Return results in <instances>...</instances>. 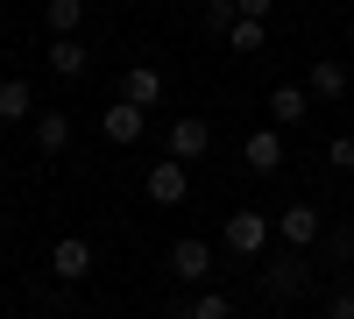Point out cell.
I'll return each instance as SVG.
<instances>
[{"instance_id":"obj_13","label":"cell","mask_w":354,"mask_h":319,"mask_svg":"<svg viewBox=\"0 0 354 319\" xmlns=\"http://www.w3.org/2000/svg\"><path fill=\"white\" fill-rule=\"evenodd\" d=\"M36 113V93H28V78H0V128H15Z\"/></svg>"},{"instance_id":"obj_19","label":"cell","mask_w":354,"mask_h":319,"mask_svg":"<svg viewBox=\"0 0 354 319\" xmlns=\"http://www.w3.org/2000/svg\"><path fill=\"white\" fill-rule=\"evenodd\" d=\"M234 21H241V8H234V0H205V28H213V36H227Z\"/></svg>"},{"instance_id":"obj_8","label":"cell","mask_w":354,"mask_h":319,"mask_svg":"<svg viewBox=\"0 0 354 319\" xmlns=\"http://www.w3.org/2000/svg\"><path fill=\"white\" fill-rule=\"evenodd\" d=\"M319 227H326L319 206H283V213H277V241H283V248H312Z\"/></svg>"},{"instance_id":"obj_20","label":"cell","mask_w":354,"mask_h":319,"mask_svg":"<svg viewBox=\"0 0 354 319\" xmlns=\"http://www.w3.org/2000/svg\"><path fill=\"white\" fill-rule=\"evenodd\" d=\"M326 163L354 178V135H333V142H326Z\"/></svg>"},{"instance_id":"obj_7","label":"cell","mask_w":354,"mask_h":319,"mask_svg":"<svg viewBox=\"0 0 354 319\" xmlns=\"http://www.w3.org/2000/svg\"><path fill=\"white\" fill-rule=\"evenodd\" d=\"M241 163L255 170V178H270V170H283V128H255L241 142Z\"/></svg>"},{"instance_id":"obj_22","label":"cell","mask_w":354,"mask_h":319,"mask_svg":"<svg viewBox=\"0 0 354 319\" xmlns=\"http://www.w3.org/2000/svg\"><path fill=\"white\" fill-rule=\"evenodd\" d=\"M234 8H241V15H255V21H262V15L277 8V0H234Z\"/></svg>"},{"instance_id":"obj_9","label":"cell","mask_w":354,"mask_h":319,"mask_svg":"<svg viewBox=\"0 0 354 319\" xmlns=\"http://www.w3.org/2000/svg\"><path fill=\"white\" fill-rule=\"evenodd\" d=\"M305 93H312V100H347V64H340V57H312Z\"/></svg>"},{"instance_id":"obj_17","label":"cell","mask_w":354,"mask_h":319,"mask_svg":"<svg viewBox=\"0 0 354 319\" xmlns=\"http://www.w3.org/2000/svg\"><path fill=\"white\" fill-rule=\"evenodd\" d=\"M50 36H78V28H85V0H50Z\"/></svg>"},{"instance_id":"obj_4","label":"cell","mask_w":354,"mask_h":319,"mask_svg":"<svg viewBox=\"0 0 354 319\" xmlns=\"http://www.w3.org/2000/svg\"><path fill=\"white\" fill-rule=\"evenodd\" d=\"M170 277H185V284H198V291H205V277H213V241H198V235L170 241Z\"/></svg>"},{"instance_id":"obj_5","label":"cell","mask_w":354,"mask_h":319,"mask_svg":"<svg viewBox=\"0 0 354 319\" xmlns=\"http://www.w3.org/2000/svg\"><path fill=\"white\" fill-rule=\"evenodd\" d=\"M50 277L85 284V277H93V241H85V235H64V241L50 248Z\"/></svg>"},{"instance_id":"obj_21","label":"cell","mask_w":354,"mask_h":319,"mask_svg":"<svg viewBox=\"0 0 354 319\" xmlns=\"http://www.w3.org/2000/svg\"><path fill=\"white\" fill-rule=\"evenodd\" d=\"M326 319H354V291H326Z\"/></svg>"},{"instance_id":"obj_2","label":"cell","mask_w":354,"mask_h":319,"mask_svg":"<svg viewBox=\"0 0 354 319\" xmlns=\"http://www.w3.org/2000/svg\"><path fill=\"white\" fill-rule=\"evenodd\" d=\"M142 192H149V206H185V192H192V163H177V156L149 163V170H142Z\"/></svg>"},{"instance_id":"obj_3","label":"cell","mask_w":354,"mask_h":319,"mask_svg":"<svg viewBox=\"0 0 354 319\" xmlns=\"http://www.w3.org/2000/svg\"><path fill=\"white\" fill-rule=\"evenodd\" d=\"M142 128H149V107H135V100H113V107L100 113V135L113 142V149H135Z\"/></svg>"},{"instance_id":"obj_6","label":"cell","mask_w":354,"mask_h":319,"mask_svg":"<svg viewBox=\"0 0 354 319\" xmlns=\"http://www.w3.org/2000/svg\"><path fill=\"white\" fill-rule=\"evenodd\" d=\"M205 149H213V128H205L198 113H177V121H170V156L177 163H198Z\"/></svg>"},{"instance_id":"obj_18","label":"cell","mask_w":354,"mask_h":319,"mask_svg":"<svg viewBox=\"0 0 354 319\" xmlns=\"http://www.w3.org/2000/svg\"><path fill=\"white\" fill-rule=\"evenodd\" d=\"M192 319H234V298H220V291H198V298H192Z\"/></svg>"},{"instance_id":"obj_15","label":"cell","mask_w":354,"mask_h":319,"mask_svg":"<svg viewBox=\"0 0 354 319\" xmlns=\"http://www.w3.org/2000/svg\"><path fill=\"white\" fill-rule=\"evenodd\" d=\"M121 100H135V107H156V100H163V71H156V64H135V71L121 78Z\"/></svg>"},{"instance_id":"obj_16","label":"cell","mask_w":354,"mask_h":319,"mask_svg":"<svg viewBox=\"0 0 354 319\" xmlns=\"http://www.w3.org/2000/svg\"><path fill=\"white\" fill-rule=\"evenodd\" d=\"M227 50H241V57H255V50H270V28H262L255 15H241V21L227 28Z\"/></svg>"},{"instance_id":"obj_11","label":"cell","mask_w":354,"mask_h":319,"mask_svg":"<svg viewBox=\"0 0 354 319\" xmlns=\"http://www.w3.org/2000/svg\"><path fill=\"white\" fill-rule=\"evenodd\" d=\"M85 64H93L85 36H50V71L57 78H85Z\"/></svg>"},{"instance_id":"obj_1","label":"cell","mask_w":354,"mask_h":319,"mask_svg":"<svg viewBox=\"0 0 354 319\" xmlns=\"http://www.w3.org/2000/svg\"><path fill=\"white\" fill-rule=\"evenodd\" d=\"M270 235H277V220H270V213H255V206H241V213H227V220H220L227 255H248V263L270 248Z\"/></svg>"},{"instance_id":"obj_10","label":"cell","mask_w":354,"mask_h":319,"mask_svg":"<svg viewBox=\"0 0 354 319\" xmlns=\"http://www.w3.org/2000/svg\"><path fill=\"white\" fill-rule=\"evenodd\" d=\"M305 113H312V93H305V85H277V93H270V128H298Z\"/></svg>"},{"instance_id":"obj_14","label":"cell","mask_w":354,"mask_h":319,"mask_svg":"<svg viewBox=\"0 0 354 319\" xmlns=\"http://www.w3.org/2000/svg\"><path fill=\"white\" fill-rule=\"evenodd\" d=\"M36 149H43V156H64V149H71V113H57V107L36 113Z\"/></svg>"},{"instance_id":"obj_12","label":"cell","mask_w":354,"mask_h":319,"mask_svg":"<svg viewBox=\"0 0 354 319\" xmlns=\"http://www.w3.org/2000/svg\"><path fill=\"white\" fill-rule=\"evenodd\" d=\"M262 291H270V298H298V291H312V277H305V263H298V255H283V263H270Z\"/></svg>"}]
</instances>
